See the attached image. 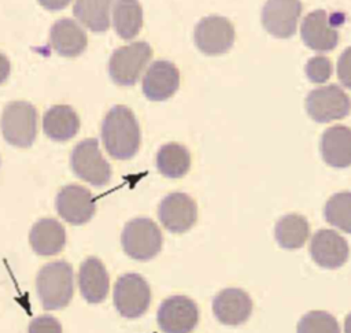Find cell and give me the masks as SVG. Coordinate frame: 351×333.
Segmentation results:
<instances>
[{
  "mask_svg": "<svg viewBox=\"0 0 351 333\" xmlns=\"http://www.w3.org/2000/svg\"><path fill=\"white\" fill-rule=\"evenodd\" d=\"M101 140L110 156L119 160L133 158L140 147V126L130 108L112 107L101 122Z\"/></svg>",
  "mask_w": 351,
  "mask_h": 333,
  "instance_id": "1",
  "label": "cell"
},
{
  "mask_svg": "<svg viewBox=\"0 0 351 333\" xmlns=\"http://www.w3.org/2000/svg\"><path fill=\"white\" fill-rule=\"evenodd\" d=\"M37 295L45 310L66 307L74 293L73 267L64 260L47 263L40 269L36 278Z\"/></svg>",
  "mask_w": 351,
  "mask_h": 333,
  "instance_id": "2",
  "label": "cell"
},
{
  "mask_svg": "<svg viewBox=\"0 0 351 333\" xmlns=\"http://www.w3.org/2000/svg\"><path fill=\"white\" fill-rule=\"evenodd\" d=\"M162 233L159 226L149 218L129 221L121 234L125 254L136 260H149L162 249Z\"/></svg>",
  "mask_w": 351,
  "mask_h": 333,
  "instance_id": "3",
  "label": "cell"
},
{
  "mask_svg": "<svg viewBox=\"0 0 351 333\" xmlns=\"http://www.w3.org/2000/svg\"><path fill=\"white\" fill-rule=\"evenodd\" d=\"M0 126L8 144L27 148L36 140L37 111L27 101H12L4 107Z\"/></svg>",
  "mask_w": 351,
  "mask_h": 333,
  "instance_id": "4",
  "label": "cell"
},
{
  "mask_svg": "<svg viewBox=\"0 0 351 333\" xmlns=\"http://www.w3.org/2000/svg\"><path fill=\"white\" fill-rule=\"evenodd\" d=\"M152 56V48L145 41H136L115 49L108 62V74L117 85H134Z\"/></svg>",
  "mask_w": 351,
  "mask_h": 333,
  "instance_id": "5",
  "label": "cell"
},
{
  "mask_svg": "<svg viewBox=\"0 0 351 333\" xmlns=\"http://www.w3.org/2000/svg\"><path fill=\"white\" fill-rule=\"evenodd\" d=\"M70 163L73 173L93 186H104L111 180V166L103 158L96 138L80 141L71 152Z\"/></svg>",
  "mask_w": 351,
  "mask_h": 333,
  "instance_id": "6",
  "label": "cell"
},
{
  "mask_svg": "<svg viewBox=\"0 0 351 333\" xmlns=\"http://www.w3.org/2000/svg\"><path fill=\"white\" fill-rule=\"evenodd\" d=\"M151 289L137 273L121 275L114 286V306L125 318H138L149 307Z\"/></svg>",
  "mask_w": 351,
  "mask_h": 333,
  "instance_id": "7",
  "label": "cell"
},
{
  "mask_svg": "<svg viewBox=\"0 0 351 333\" xmlns=\"http://www.w3.org/2000/svg\"><path fill=\"white\" fill-rule=\"evenodd\" d=\"M308 116L319 123L341 119L351 111L350 96L335 84L313 89L306 97Z\"/></svg>",
  "mask_w": 351,
  "mask_h": 333,
  "instance_id": "8",
  "label": "cell"
},
{
  "mask_svg": "<svg viewBox=\"0 0 351 333\" xmlns=\"http://www.w3.org/2000/svg\"><path fill=\"white\" fill-rule=\"evenodd\" d=\"M156 321L163 333H191L199 322V310L186 296H170L159 306Z\"/></svg>",
  "mask_w": 351,
  "mask_h": 333,
  "instance_id": "9",
  "label": "cell"
},
{
  "mask_svg": "<svg viewBox=\"0 0 351 333\" xmlns=\"http://www.w3.org/2000/svg\"><path fill=\"white\" fill-rule=\"evenodd\" d=\"M193 40L203 53L221 55L232 48L234 42V27L225 16L208 15L196 25Z\"/></svg>",
  "mask_w": 351,
  "mask_h": 333,
  "instance_id": "10",
  "label": "cell"
},
{
  "mask_svg": "<svg viewBox=\"0 0 351 333\" xmlns=\"http://www.w3.org/2000/svg\"><path fill=\"white\" fill-rule=\"evenodd\" d=\"M55 207L62 219L71 225L86 223L96 211L93 195L81 185L63 186L55 199Z\"/></svg>",
  "mask_w": 351,
  "mask_h": 333,
  "instance_id": "11",
  "label": "cell"
},
{
  "mask_svg": "<svg viewBox=\"0 0 351 333\" xmlns=\"http://www.w3.org/2000/svg\"><path fill=\"white\" fill-rule=\"evenodd\" d=\"M158 218L166 230L171 233H184L195 225L197 219V207L189 195L173 192L160 201Z\"/></svg>",
  "mask_w": 351,
  "mask_h": 333,
  "instance_id": "12",
  "label": "cell"
},
{
  "mask_svg": "<svg viewBox=\"0 0 351 333\" xmlns=\"http://www.w3.org/2000/svg\"><path fill=\"white\" fill-rule=\"evenodd\" d=\"M302 14L300 0H267L262 8V25L271 36L289 38Z\"/></svg>",
  "mask_w": 351,
  "mask_h": 333,
  "instance_id": "13",
  "label": "cell"
},
{
  "mask_svg": "<svg viewBox=\"0 0 351 333\" xmlns=\"http://www.w3.org/2000/svg\"><path fill=\"white\" fill-rule=\"evenodd\" d=\"M300 37L306 47L318 52L332 51L339 42V32L325 10L311 11L303 18Z\"/></svg>",
  "mask_w": 351,
  "mask_h": 333,
  "instance_id": "14",
  "label": "cell"
},
{
  "mask_svg": "<svg viewBox=\"0 0 351 333\" xmlns=\"http://www.w3.org/2000/svg\"><path fill=\"white\" fill-rule=\"evenodd\" d=\"M313 260L324 269H339L348 259V244L343 236L332 229H321L310 241Z\"/></svg>",
  "mask_w": 351,
  "mask_h": 333,
  "instance_id": "15",
  "label": "cell"
},
{
  "mask_svg": "<svg viewBox=\"0 0 351 333\" xmlns=\"http://www.w3.org/2000/svg\"><path fill=\"white\" fill-rule=\"evenodd\" d=\"M180 86V73L169 60H155L143 77V93L148 100L163 101Z\"/></svg>",
  "mask_w": 351,
  "mask_h": 333,
  "instance_id": "16",
  "label": "cell"
},
{
  "mask_svg": "<svg viewBox=\"0 0 351 333\" xmlns=\"http://www.w3.org/2000/svg\"><path fill=\"white\" fill-rule=\"evenodd\" d=\"M213 311L215 318L223 325H241L252 312V300L243 289L226 288L214 297Z\"/></svg>",
  "mask_w": 351,
  "mask_h": 333,
  "instance_id": "17",
  "label": "cell"
},
{
  "mask_svg": "<svg viewBox=\"0 0 351 333\" xmlns=\"http://www.w3.org/2000/svg\"><path fill=\"white\" fill-rule=\"evenodd\" d=\"M49 41L53 51L66 58L81 55L88 45L85 30L70 18H62L52 25Z\"/></svg>",
  "mask_w": 351,
  "mask_h": 333,
  "instance_id": "18",
  "label": "cell"
},
{
  "mask_svg": "<svg viewBox=\"0 0 351 333\" xmlns=\"http://www.w3.org/2000/svg\"><path fill=\"white\" fill-rule=\"evenodd\" d=\"M321 155L335 169L351 166V129L344 125L328 127L321 136Z\"/></svg>",
  "mask_w": 351,
  "mask_h": 333,
  "instance_id": "19",
  "label": "cell"
},
{
  "mask_svg": "<svg viewBox=\"0 0 351 333\" xmlns=\"http://www.w3.org/2000/svg\"><path fill=\"white\" fill-rule=\"evenodd\" d=\"M78 286L82 297L88 303H100L107 297L110 289V278L100 259L90 256L81 263L78 273Z\"/></svg>",
  "mask_w": 351,
  "mask_h": 333,
  "instance_id": "20",
  "label": "cell"
},
{
  "mask_svg": "<svg viewBox=\"0 0 351 333\" xmlns=\"http://www.w3.org/2000/svg\"><path fill=\"white\" fill-rule=\"evenodd\" d=\"M29 241L37 255L52 256L59 254L66 245V232L56 219L43 218L30 229Z\"/></svg>",
  "mask_w": 351,
  "mask_h": 333,
  "instance_id": "21",
  "label": "cell"
},
{
  "mask_svg": "<svg viewBox=\"0 0 351 333\" xmlns=\"http://www.w3.org/2000/svg\"><path fill=\"white\" fill-rule=\"evenodd\" d=\"M43 130L45 136L53 141H67L78 133L80 118L70 106H52L44 114Z\"/></svg>",
  "mask_w": 351,
  "mask_h": 333,
  "instance_id": "22",
  "label": "cell"
},
{
  "mask_svg": "<svg viewBox=\"0 0 351 333\" xmlns=\"http://www.w3.org/2000/svg\"><path fill=\"white\" fill-rule=\"evenodd\" d=\"M114 0H75L74 16L89 30L103 33L110 27V11Z\"/></svg>",
  "mask_w": 351,
  "mask_h": 333,
  "instance_id": "23",
  "label": "cell"
},
{
  "mask_svg": "<svg viewBox=\"0 0 351 333\" xmlns=\"http://www.w3.org/2000/svg\"><path fill=\"white\" fill-rule=\"evenodd\" d=\"M112 26L123 40H132L143 26V10L138 0H117L112 8Z\"/></svg>",
  "mask_w": 351,
  "mask_h": 333,
  "instance_id": "24",
  "label": "cell"
},
{
  "mask_svg": "<svg viewBox=\"0 0 351 333\" xmlns=\"http://www.w3.org/2000/svg\"><path fill=\"white\" fill-rule=\"evenodd\" d=\"M310 234V225L303 215L288 214L281 217L274 229V236L280 247L298 249L304 245Z\"/></svg>",
  "mask_w": 351,
  "mask_h": 333,
  "instance_id": "25",
  "label": "cell"
},
{
  "mask_svg": "<svg viewBox=\"0 0 351 333\" xmlns=\"http://www.w3.org/2000/svg\"><path fill=\"white\" fill-rule=\"evenodd\" d=\"M156 167L167 178H181L191 167V153L178 143L165 144L156 153Z\"/></svg>",
  "mask_w": 351,
  "mask_h": 333,
  "instance_id": "26",
  "label": "cell"
},
{
  "mask_svg": "<svg viewBox=\"0 0 351 333\" xmlns=\"http://www.w3.org/2000/svg\"><path fill=\"white\" fill-rule=\"evenodd\" d=\"M326 222L351 234V192H339L329 197L324 208Z\"/></svg>",
  "mask_w": 351,
  "mask_h": 333,
  "instance_id": "27",
  "label": "cell"
},
{
  "mask_svg": "<svg viewBox=\"0 0 351 333\" xmlns=\"http://www.w3.org/2000/svg\"><path fill=\"white\" fill-rule=\"evenodd\" d=\"M298 333H340L339 323L326 311H308L298 323Z\"/></svg>",
  "mask_w": 351,
  "mask_h": 333,
  "instance_id": "28",
  "label": "cell"
},
{
  "mask_svg": "<svg viewBox=\"0 0 351 333\" xmlns=\"http://www.w3.org/2000/svg\"><path fill=\"white\" fill-rule=\"evenodd\" d=\"M304 71L311 82L322 84L332 75V62L325 56H314L306 63Z\"/></svg>",
  "mask_w": 351,
  "mask_h": 333,
  "instance_id": "29",
  "label": "cell"
},
{
  "mask_svg": "<svg viewBox=\"0 0 351 333\" xmlns=\"http://www.w3.org/2000/svg\"><path fill=\"white\" fill-rule=\"evenodd\" d=\"M29 333H62V325L52 315H40L30 322Z\"/></svg>",
  "mask_w": 351,
  "mask_h": 333,
  "instance_id": "30",
  "label": "cell"
},
{
  "mask_svg": "<svg viewBox=\"0 0 351 333\" xmlns=\"http://www.w3.org/2000/svg\"><path fill=\"white\" fill-rule=\"evenodd\" d=\"M337 78L346 88L351 89V47L346 48L340 55L336 66Z\"/></svg>",
  "mask_w": 351,
  "mask_h": 333,
  "instance_id": "31",
  "label": "cell"
},
{
  "mask_svg": "<svg viewBox=\"0 0 351 333\" xmlns=\"http://www.w3.org/2000/svg\"><path fill=\"white\" fill-rule=\"evenodd\" d=\"M37 1L49 11H59L67 7L71 0H37Z\"/></svg>",
  "mask_w": 351,
  "mask_h": 333,
  "instance_id": "32",
  "label": "cell"
},
{
  "mask_svg": "<svg viewBox=\"0 0 351 333\" xmlns=\"http://www.w3.org/2000/svg\"><path fill=\"white\" fill-rule=\"evenodd\" d=\"M10 71H11L10 60L7 59V56L4 53L0 52V85L8 78Z\"/></svg>",
  "mask_w": 351,
  "mask_h": 333,
  "instance_id": "33",
  "label": "cell"
},
{
  "mask_svg": "<svg viewBox=\"0 0 351 333\" xmlns=\"http://www.w3.org/2000/svg\"><path fill=\"white\" fill-rule=\"evenodd\" d=\"M344 333H351V312L344 319Z\"/></svg>",
  "mask_w": 351,
  "mask_h": 333,
  "instance_id": "34",
  "label": "cell"
}]
</instances>
